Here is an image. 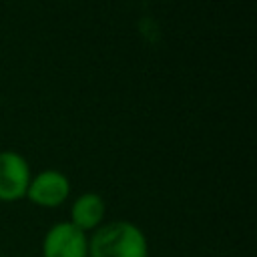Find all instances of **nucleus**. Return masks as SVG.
Wrapping results in <instances>:
<instances>
[{
  "label": "nucleus",
  "mask_w": 257,
  "mask_h": 257,
  "mask_svg": "<svg viewBox=\"0 0 257 257\" xmlns=\"http://www.w3.org/2000/svg\"><path fill=\"white\" fill-rule=\"evenodd\" d=\"M88 257H149L145 233L128 221H112L88 239Z\"/></svg>",
  "instance_id": "obj_1"
},
{
  "label": "nucleus",
  "mask_w": 257,
  "mask_h": 257,
  "mask_svg": "<svg viewBox=\"0 0 257 257\" xmlns=\"http://www.w3.org/2000/svg\"><path fill=\"white\" fill-rule=\"evenodd\" d=\"M42 257H88V237L70 221H60L46 231Z\"/></svg>",
  "instance_id": "obj_2"
},
{
  "label": "nucleus",
  "mask_w": 257,
  "mask_h": 257,
  "mask_svg": "<svg viewBox=\"0 0 257 257\" xmlns=\"http://www.w3.org/2000/svg\"><path fill=\"white\" fill-rule=\"evenodd\" d=\"M30 179V165L20 153L0 151V201L12 203L24 199Z\"/></svg>",
  "instance_id": "obj_3"
},
{
  "label": "nucleus",
  "mask_w": 257,
  "mask_h": 257,
  "mask_svg": "<svg viewBox=\"0 0 257 257\" xmlns=\"http://www.w3.org/2000/svg\"><path fill=\"white\" fill-rule=\"evenodd\" d=\"M70 195V181L62 171L44 169L30 179L26 199H30L38 207L54 209L60 207Z\"/></svg>",
  "instance_id": "obj_4"
},
{
  "label": "nucleus",
  "mask_w": 257,
  "mask_h": 257,
  "mask_svg": "<svg viewBox=\"0 0 257 257\" xmlns=\"http://www.w3.org/2000/svg\"><path fill=\"white\" fill-rule=\"evenodd\" d=\"M104 201L98 193H82L70 207V223L80 231H94L104 219Z\"/></svg>",
  "instance_id": "obj_5"
}]
</instances>
